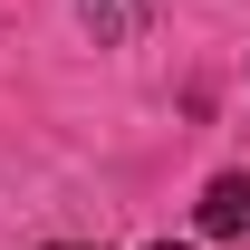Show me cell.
Returning <instances> with one entry per match:
<instances>
[{"instance_id": "cell-1", "label": "cell", "mask_w": 250, "mask_h": 250, "mask_svg": "<svg viewBox=\"0 0 250 250\" xmlns=\"http://www.w3.org/2000/svg\"><path fill=\"white\" fill-rule=\"evenodd\" d=\"M202 231H212V241L250 231V173H212V192H202Z\"/></svg>"}, {"instance_id": "cell-2", "label": "cell", "mask_w": 250, "mask_h": 250, "mask_svg": "<svg viewBox=\"0 0 250 250\" xmlns=\"http://www.w3.org/2000/svg\"><path fill=\"white\" fill-rule=\"evenodd\" d=\"M77 20H87L96 39H135V20H145V0H77Z\"/></svg>"}, {"instance_id": "cell-3", "label": "cell", "mask_w": 250, "mask_h": 250, "mask_svg": "<svg viewBox=\"0 0 250 250\" xmlns=\"http://www.w3.org/2000/svg\"><path fill=\"white\" fill-rule=\"evenodd\" d=\"M48 250H87V241H48Z\"/></svg>"}, {"instance_id": "cell-4", "label": "cell", "mask_w": 250, "mask_h": 250, "mask_svg": "<svg viewBox=\"0 0 250 250\" xmlns=\"http://www.w3.org/2000/svg\"><path fill=\"white\" fill-rule=\"evenodd\" d=\"M154 250H173V241H154Z\"/></svg>"}]
</instances>
